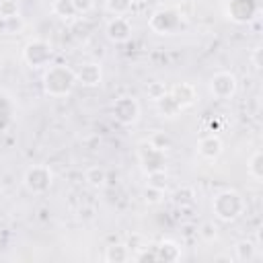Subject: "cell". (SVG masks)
Listing matches in <instances>:
<instances>
[{
  "label": "cell",
  "mask_w": 263,
  "mask_h": 263,
  "mask_svg": "<svg viewBox=\"0 0 263 263\" xmlns=\"http://www.w3.org/2000/svg\"><path fill=\"white\" fill-rule=\"evenodd\" d=\"M41 84H43V92L47 97L64 99L76 86V72L70 66H66V64L47 66L43 76H41Z\"/></svg>",
  "instance_id": "cell-1"
},
{
  "label": "cell",
  "mask_w": 263,
  "mask_h": 263,
  "mask_svg": "<svg viewBox=\"0 0 263 263\" xmlns=\"http://www.w3.org/2000/svg\"><path fill=\"white\" fill-rule=\"evenodd\" d=\"M247 210L245 197L234 189H222L212 197V212L220 222H234Z\"/></svg>",
  "instance_id": "cell-2"
},
{
  "label": "cell",
  "mask_w": 263,
  "mask_h": 263,
  "mask_svg": "<svg viewBox=\"0 0 263 263\" xmlns=\"http://www.w3.org/2000/svg\"><path fill=\"white\" fill-rule=\"evenodd\" d=\"M23 185L29 193L43 195L53 185V171L47 164H31L23 173Z\"/></svg>",
  "instance_id": "cell-3"
},
{
  "label": "cell",
  "mask_w": 263,
  "mask_h": 263,
  "mask_svg": "<svg viewBox=\"0 0 263 263\" xmlns=\"http://www.w3.org/2000/svg\"><path fill=\"white\" fill-rule=\"evenodd\" d=\"M136 156H138V162H140V166H142V171L146 175L166 168V152H162L160 148H156L148 138L138 144Z\"/></svg>",
  "instance_id": "cell-4"
},
{
  "label": "cell",
  "mask_w": 263,
  "mask_h": 263,
  "mask_svg": "<svg viewBox=\"0 0 263 263\" xmlns=\"http://www.w3.org/2000/svg\"><path fill=\"white\" fill-rule=\"evenodd\" d=\"M111 113H113V119L123 125V127H132L140 121V115H142V107L138 103L136 97H129V95H123V97H117L111 105Z\"/></svg>",
  "instance_id": "cell-5"
},
{
  "label": "cell",
  "mask_w": 263,
  "mask_h": 263,
  "mask_svg": "<svg viewBox=\"0 0 263 263\" xmlns=\"http://www.w3.org/2000/svg\"><path fill=\"white\" fill-rule=\"evenodd\" d=\"M181 23H183V18H181V14L177 12L175 6L158 8V10H154V12L150 14V18H148V27H150V31L156 33V35H173V33L179 31Z\"/></svg>",
  "instance_id": "cell-6"
},
{
  "label": "cell",
  "mask_w": 263,
  "mask_h": 263,
  "mask_svg": "<svg viewBox=\"0 0 263 263\" xmlns=\"http://www.w3.org/2000/svg\"><path fill=\"white\" fill-rule=\"evenodd\" d=\"M53 55V47L47 39H31L23 47V62L29 68H47Z\"/></svg>",
  "instance_id": "cell-7"
},
{
  "label": "cell",
  "mask_w": 263,
  "mask_h": 263,
  "mask_svg": "<svg viewBox=\"0 0 263 263\" xmlns=\"http://www.w3.org/2000/svg\"><path fill=\"white\" fill-rule=\"evenodd\" d=\"M208 88H210V95L218 101H228L236 95L238 90V80L232 72H216L210 82H208Z\"/></svg>",
  "instance_id": "cell-8"
},
{
  "label": "cell",
  "mask_w": 263,
  "mask_h": 263,
  "mask_svg": "<svg viewBox=\"0 0 263 263\" xmlns=\"http://www.w3.org/2000/svg\"><path fill=\"white\" fill-rule=\"evenodd\" d=\"M226 14L236 25H247L257 18L259 2L257 0H230L226 6Z\"/></svg>",
  "instance_id": "cell-9"
},
{
  "label": "cell",
  "mask_w": 263,
  "mask_h": 263,
  "mask_svg": "<svg viewBox=\"0 0 263 263\" xmlns=\"http://www.w3.org/2000/svg\"><path fill=\"white\" fill-rule=\"evenodd\" d=\"M134 25L127 16H113L105 25V35L111 43H127L132 39Z\"/></svg>",
  "instance_id": "cell-10"
},
{
  "label": "cell",
  "mask_w": 263,
  "mask_h": 263,
  "mask_svg": "<svg viewBox=\"0 0 263 263\" xmlns=\"http://www.w3.org/2000/svg\"><path fill=\"white\" fill-rule=\"evenodd\" d=\"M74 72H76V84L84 88H95L101 86L103 82V66L99 62H84Z\"/></svg>",
  "instance_id": "cell-11"
},
{
  "label": "cell",
  "mask_w": 263,
  "mask_h": 263,
  "mask_svg": "<svg viewBox=\"0 0 263 263\" xmlns=\"http://www.w3.org/2000/svg\"><path fill=\"white\" fill-rule=\"evenodd\" d=\"M222 150H224V142L218 134H208V136L199 138V142H197V154H199V158H203L208 162L218 160Z\"/></svg>",
  "instance_id": "cell-12"
},
{
  "label": "cell",
  "mask_w": 263,
  "mask_h": 263,
  "mask_svg": "<svg viewBox=\"0 0 263 263\" xmlns=\"http://www.w3.org/2000/svg\"><path fill=\"white\" fill-rule=\"evenodd\" d=\"M168 95L181 105L183 111L197 101V88L191 82H175L173 86H168Z\"/></svg>",
  "instance_id": "cell-13"
},
{
  "label": "cell",
  "mask_w": 263,
  "mask_h": 263,
  "mask_svg": "<svg viewBox=\"0 0 263 263\" xmlns=\"http://www.w3.org/2000/svg\"><path fill=\"white\" fill-rule=\"evenodd\" d=\"M154 251H156V261H166V263H175V261H181L183 257V251H181V245L171 240V238H164L160 242L154 245Z\"/></svg>",
  "instance_id": "cell-14"
},
{
  "label": "cell",
  "mask_w": 263,
  "mask_h": 263,
  "mask_svg": "<svg viewBox=\"0 0 263 263\" xmlns=\"http://www.w3.org/2000/svg\"><path fill=\"white\" fill-rule=\"evenodd\" d=\"M154 103H156V111H158V115L164 117V119H175V117H179V115L183 113L181 105L168 95V90H166L158 101H154Z\"/></svg>",
  "instance_id": "cell-15"
},
{
  "label": "cell",
  "mask_w": 263,
  "mask_h": 263,
  "mask_svg": "<svg viewBox=\"0 0 263 263\" xmlns=\"http://www.w3.org/2000/svg\"><path fill=\"white\" fill-rule=\"evenodd\" d=\"M103 261L105 263H125V261H132V251L127 249L125 242H113V245H109L105 249Z\"/></svg>",
  "instance_id": "cell-16"
},
{
  "label": "cell",
  "mask_w": 263,
  "mask_h": 263,
  "mask_svg": "<svg viewBox=\"0 0 263 263\" xmlns=\"http://www.w3.org/2000/svg\"><path fill=\"white\" fill-rule=\"evenodd\" d=\"M257 257H259V249H257V245H255L253 240L242 238V240H238V242L234 245V259H236V261H240V263H251V261H255Z\"/></svg>",
  "instance_id": "cell-17"
},
{
  "label": "cell",
  "mask_w": 263,
  "mask_h": 263,
  "mask_svg": "<svg viewBox=\"0 0 263 263\" xmlns=\"http://www.w3.org/2000/svg\"><path fill=\"white\" fill-rule=\"evenodd\" d=\"M51 14L64 23H74L78 18V12H76L72 0H53L51 2Z\"/></svg>",
  "instance_id": "cell-18"
},
{
  "label": "cell",
  "mask_w": 263,
  "mask_h": 263,
  "mask_svg": "<svg viewBox=\"0 0 263 263\" xmlns=\"http://www.w3.org/2000/svg\"><path fill=\"white\" fill-rule=\"evenodd\" d=\"M84 183L90 187V189H103L107 185V171L99 164H92L84 171Z\"/></svg>",
  "instance_id": "cell-19"
},
{
  "label": "cell",
  "mask_w": 263,
  "mask_h": 263,
  "mask_svg": "<svg viewBox=\"0 0 263 263\" xmlns=\"http://www.w3.org/2000/svg\"><path fill=\"white\" fill-rule=\"evenodd\" d=\"M247 175L253 179V181H257V183H261L263 181V152L257 148L251 156H249V160H247Z\"/></svg>",
  "instance_id": "cell-20"
},
{
  "label": "cell",
  "mask_w": 263,
  "mask_h": 263,
  "mask_svg": "<svg viewBox=\"0 0 263 263\" xmlns=\"http://www.w3.org/2000/svg\"><path fill=\"white\" fill-rule=\"evenodd\" d=\"M132 6H134L132 0H105V8L113 16H127Z\"/></svg>",
  "instance_id": "cell-21"
},
{
  "label": "cell",
  "mask_w": 263,
  "mask_h": 263,
  "mask_svg": "<svg viewBox=\"0 0 263 263\" xmlns=\"http://www.w3.org/2000/svg\"><path fill=\"white\" fill-rule=\"evenodd\" d=\"M16 16H21L18 0H0V21H8Z\"/></svg>",
  "instance_id": "cell-22"
},
{
  "label": "cell",
  "mask_w": 263,
  "mask_h": 263,
  "mask_svg": "<svg viewBox=\"0 0 263 263\" xmlns=\"http://www.w3.org/2000/svg\"><path fill=\"white\" fill-rule=\"evenodd\" d=\"M142 197H144V201H146L148 205H158V203L164 201V189H158V187L148 185V187L142 191Z\"/></svg>",
  "instance_id": "cell-23"
},
{
  "label": "cell",
  "mask_w": 263,
  "mask_h": 263,
  "mask_svg": "<svg viewBox=\"0 0 263 263\" xmlns=\"http://www.w3.org/2000/svg\"><path fill=\"white\" fill-rule=\"evenodd\" d=\"M197 234H199V238H201L203 242H214V240L218 238V226H216L212 220H208V222H203V224L197 228Z\"/></svg>",
  "instance_id": "cell-24"
},
{
  "label": "cell",
  "mask_w": 263,
  "mask_h": 263,
  "mask_svg": "<svg viewBox=\"0 0 263 263\" xmlns=\"http://www.w3.org/2000/svg\"><path fill=\"white\" fill-rule=\"evenodd\" d=\"M173 197H175V203L181 205V208H185V205H193V201H195V193H193L191 187H181V189H177Z\"/></svg>",
  "instance_id": "cell-25"
},
{
  "label": "cell",
  "mask_w": 263,
  "mask_h": 263,
  "mask_svg": "<svg viewBox=\"0 0 263 263\" xmlns=\"http://www.w3.org/2000/svg\"><path fill=\"white\" fill-rule=\"evenodd\" d=\"M125 245H127V249H129V251H132V255H134V253H138V251L146 249L150 242H148V238H146L144 234H140V232H132V234L127 236Z\"/></svg>",
  "instance_id": "cell-26"
},
{
  "label": "cell",
  "mask_w": 263,
  "mask_h": 263,
  "mask_svg": "<svg viewBox=\"0 0 263 263\" xmlns=\"http://www.w3.org/2000/svg\"><path fill=\"white\" fill-rule=\"evenodd\" d=\"M148 140H150V142H152L156 148H160L162 152H166V150L173 146V140H171V136H168V134H164V132H160V129H158V132H154V134H152Z\"/></svg>",
  "instance_id": "cell-27"
},
{
  "label": "cell",
  "mask_w": 263,
  "mask_h": 263,
  "mask_svg": "<svg viewBox=\"0 0 263 263\" xmlns=\"http://www.w3.org/2000/svg\"><path fill=\"white\" fill-rule=\"evenodd\" d=\"M146 177H148V185L166 191V185H168V175H166V171H156V173H150V175H146Z\"/></svg>",
  "instance_id": "cell-28"
},
{
  "label": "cell",
  "mask_w": 263,
  "mask_h": 263,
  "mask_svg": "<svg viewBox=\"0 0 263 263\" xmlns=\"http://www.w3.org/2000/svg\"><path fill=\"white\" fill-rule=\"evenodd\" d=\"M166 90H168L166 84L160 82V80H152V82H148V86H146V92H148V97H150L152 101H158Z\"/></svg>",
  "instance_id": "cell-29"
},
{
  "label": "cell",
  "mask_w": 263,
  "mask_h": 263,
  "mask_svg": "<svg viewBox=\"0 0 263 263\" xmlns=\"http://www.w3.org/2000/svg\"><path fill=\"white\" fill-rule=\"evenodd\" d=\"M72 4H74V8H76L78 14H86V12L92 10L95 0H72Z\"/></svg>",
  "instance_id": "cell-30"
},
{
  "label": "cell",
  "mask_w": 263,
  "mask_h": 263,
  "mask_svg": "<svg viewBox=\"0 0 263 263\" xmlns=\"http://www.w3.org/2000/svg\"><path fill=\"white\" fill-rule=\"evenodd\" d=\"M261 45H255L253 49H251V55H249V60H251V64H253V68H255V72H259L261 70Z\"/></svg>",
  "instance_id": "cell-31"
},
{
  "label": "cell",
  "mask_w": 263,
  "mask_h": 263,
  "mask_svg": "<svg viewBox=\"0 0 263 263\" xmlns=\"http://www.w3.org/2000/svg\"><path fill=\"white\" fill-rule=\"evenodd\" d=\"M132 2H134V4H146L148 0H132Z\"/></svg>",
  "instance_id": "cell-32"
}]
</instances>
